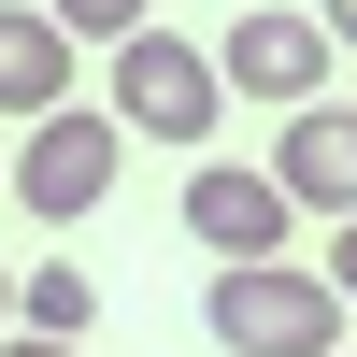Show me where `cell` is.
<instances>
[{"label": "cell", "instance_id": "6da1fadb", "mask_svg": "<svg viewBox=\"0 0 357 357\" xmlns=\"http://www.w3.org/2000/svg\"><path fill=\"white\" fill-rule=\"evenodd\" d=\"M215 343L229 357H343V286L301 257H229L215 272Z\"/></svg>", "mask_w": 357, "mask_h": 357}, {"label": "cell", "instance_id": "7a4b0ae2", "mask_svg": "<svg viewBox=\"0 0 357 357\" xmlns=\"http://www.w3.org/2000/svg\"><path fill=\"white\" fill-rule=\"evenodd\" d=\"M215 114H229L215 43H186V29H129L114 43V129L129 143H215Z\"/></svg>", "mask_w": 357, "mask_h": 357}, {"label": "cell", "instance_id": "3957f363", "mask_svg": "<svg viewBox=\"0 0 357 357\" xmlns=\"http://www.w3.org/2000/svg\"><path fill=\"white\" fill-rule=\"evenodd\" d=\"M114 158H129V129H114V100L86 114V100H57V114H29V143H15V200L29 215H100L114 200Z\"/></svg>", "mask_w": 357, "mask_h": 357}, {"label": "cell", "instance_id": "277c9868", "mask_svg": "<svg viewBox=\"0 0 357 357\" xmlns=\"http://www.w3.org/2000/svg\"><path fill=\"white\" fill-rule=\"evenodd\" d=\"M215 72H229V100H272V114H301L314 100V72H329V29L314 15H229V43H215Z\"/></svg>", "mask_w": 357, "mask_h": 357}, {"label": "cell", "instance_id": "5b68a950", "mask_svg": "<svg viewBox=\"0 0 357 357\" xmlns=\"http://www.w3.org/2000/svg\"><path fill=\"white\" fill-rule=\"evenodd\" d=\"M272 186L286 200H301V215H357V114L343 100H301V114H286V143H272Z\"/></svg>", "mask_w": 357, "mask_h": 357}, {"label": "cell", "instance_id": "8992f818", "mask_svg": "<svg viewBox=\"0 0 357 357\" xmlns=\"http://www.w3.org/2000/svg\"><path fill=\"white\" fill-rule=\"evenodd\" d=\"M186 229L215 257H286V229H301V200L272 186V172H200L186 186Z\"/></svg>", "mask_w": 357, "mask_h": 357}, {"label": "cell", "instance_id": "52a82bcc", "mask_svg": "<svg viewBox=\"0 0 357 357\" xmlns=\"http://www.w3.org/2000/svg\"><path fill=\"white\" fill-rule=\"evenodd\" d=\"M57 100H72V29L0 0V114H57Z\"/></svg>", "mask_w": 357, "mask_h": 357}, {"label": "cell", "instance_id": "ba28073f", "mask_svg": "<svg viewBox=\"0 0 357 357\" xmlns=\"http://www.w3.org/2000/svg\"><path fill=\"white\" fill-rule=\"evenodd\" d=\"M86 314H100V286H86L72 257H43V272H29V301H15V329H57V343H86Z\"/></svg>", "mask_w": 357, "mask_h": 357}, {"label": "cell", "instance_id": "9c48e42d", "mask_svg": "<svg viewBox=\"0 0 357 357\" xmlns=\"http://www.w3.org/2000/svg\"><path fill=\"white\" fill-rule=\"evenodd\" d=\"M72 43H129V29H158V0H43Z\"/></svg>", "mask_w": 357, "mask_h": 357}, {"label": "cell", "instance_id": "30bf717a", "mask_svg": "<svg viewBox=\"0 0 357 357\" xmlns=\"http://www.w3.org/2000/svg\"><path fill=\"white\" fill-rule=\"evenodd\" d=\"M0 357H86V343H57V329H0Z\"/></svg>", "mask_w": 357, "mask_h": 357}, {"label": "cell", "instance_id": "8fae6325", "mask_svg": "<svg viewBox=\"0 0 357 357\" xmlns=\"http://www.w3.org/2000/svg\"><path fill=\"white\" fill-rule=\"evenodd\" d=\"M329 286H343V301H357V215L329 229Z\"/></svg>", "mask_w": 357, "mask_h": 357}, {"label": "cell", "instance_id": "7c38bea8", "mask_svg": "<svg viewBox=\"0 0 357 357\" xmlns=\"http://www.w3.org/2000/svg\"><path fill=\"white\" fill-rule=\"evenodd\" d=\"M314 29H329V43H357V0H314Z\"/></svg>", "mask_w": 357, "mask_h": 357}, {"label": "cell", "instance_id": "4fadbf2b", "mask_svg": "<svg viewBox=\"0 0 357 357\" xmlns=\"http://www.w3.org/2000/svg\"><path fill=\"white\" fill-rule=\"evenodd\" d=\"M0 329H15V272H0Z\"/></svg>", "mask_w": 357, "mask_h": 357}, {"label": "cell", "instance_id": "5bb4252c", "mask_svg": "<svg viewBox=\"0 0 357 357\" xmlns=\"http://www.w3.org/2000/svg\"><path fill=\"white\" fill-rule=\"evenodd\" d=\"M0 186H15V158H0Z\"/></svg>", "mask_w": 357, "mask_h": 357}]
</instances>
